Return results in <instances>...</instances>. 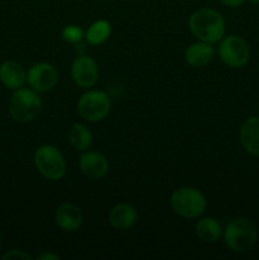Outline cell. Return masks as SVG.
Returning <instances> with one entry per match:
<instances>
[{"label": "cell", "instance_id": "cell-1", "mask_svg": "<svg viewBox=\"0 0 259 260\" xmlns=\"http://www.w3.org/2000/svg\"><path fill=\"white\" fill-rule=\"evenodd\" d=\"M188 25L196 38L211 45L220 42L225 35V19L221 13L211 8L196 10L190 15Z\"/></svg>", "mask_w": 259, "mask_h": 260}, {"label": "cell", "instance_id": "cell-2", "mask_svg": "<svg viewBox=\"0 0 259 260\" xmlns=\"http://www.w3.org/2000/svg\"><path fill=\"white\" fill-rule=\"evenodd\" d=\"M42 109V99L38 91L32 88H22L13 90L9 98L8 111L14 121L20 123H28L38 117Z\"/></svg>", "mask_w": 259, "mask_h": 260}, {"label": "cell", "instance_id": "cell-3", "mask_svg": "<svg viewBox=\"0 0 259 260\" xmlns=\"http://www.w3.org/2000/svg\"><path fill=\"white\" fill-rule=\"evenodd\" d=\"M222 236L229 249L236 253H245L255 245L258 234L251 221L245 217H236L226 225Z\"/></svg>", "mask_w": 259, "mask_h": 260}, {"label": "cell", "instance_id": "cell-4", "mask_svg": "<svg viewBox=\"0 0 259 260\" xmlns=\"http://www.w3.org/2000/svg\"><path fill=\"white\" fill-rule=\"evenodd\" d=\"M170 206L180 217L196 218L206 211L207 200L205 194L196 188L182 187L172 193Z\"/></svg>", "mask_w": 259, "mask_h": 260}, {"label": "cell", "instance_id": "cell-5", "mask_svg": "<svg viewBox=\"0 0 259 260\" xmlns=\"http://www.w3.org/2000/svg\"><path fill=\"white\" fill-rule=\"evenodd\" d=\"M36 168L48 180H60L66 173V161L60 150L53 145H42L33 156Z\"/></svg>", "mask_w": 259, "mask_h": 260}, {"label": "cell", "instance_id": "cell-6", "mask_svg": "<svg viewBox=\"0 0 259 260\" xmlns=\"http://www.w3.org/2000/svg\"><path fill=\"white\" fill-rule=\"evenodd\" d=\"M218 56L226 66L233 69L245 65L250 57V48L248 42L240 36L231 35L223 37L218 46Z\"/></svg>", "mask_w": 259, "mask_h": 260}, {"label": "cell", "instance_id": "cell-7", "mask_svg": "<svg viewBox=\"0 0 259 260\" xmlns=\"http://www.w3.org/2000/svg\"><path fill=\"white\" fill-rule=\"evenodd\" d=\"M111 109V101L102 90H89L78 102V113L89 122H98L106 118Z\"/></svg>", "mask_w": 259, "mask_h": 260}, {"label": "cell", "instance_id": "cell-8", "mask_svg": "<svg viewBox=\"0 0 259 260\" xmlns=\"http://www.w3.org/2000/svg\"><path fill=\"white\" fill-rule=\"evenodd\" d=\"M27 83L33 90L38 93H46L52 90L57 85L58 73L55 66L51 63H35L27 71Z\"/></svg>", "mask_w": 259, "mask_h": 260}, {"label": "cell", "instance_id": "cell-9", "mask_svg": "<svg viewBox=\"0 0 259 260\" xmlns=\"http://www.w3.org/2000/svg\"><path fill=\"white\" fill-rule=\"evenodd\" d=\"M71 78L80 88L89 89L95 85L99 79V68L95 60L88 55L78 56L71 65Z\"/></svg>", "mask_w": 259, "mask_h": 260}, {"label": "cell", "instance_id": "cell-10", "mask_svg": "<svg viewBox=\"0 0 259 260\" xmlns=\"http://www.w3.org/2000/svg\"><path fill=\"white\" fill-rule=\"evenodd\" d=\"M79 168L89 179H101L108 172V161L101 152L86 151L79 159Z\"/></svg>", "mask_w": 259, "mask_h": 260}, {"label": "cell", "instance_id": "cell-11", "mask_svg": "<svg viewBox=\"0 0 259 260\" xmlns=\"http://www.w3.org/2000/svg\"><path fill=\"white\" fill-rule=\"evenodd\" d=\"M0 81L10 90L19 89L27 83V71L18 61L7 60L0 65Z\"/></svg>", "mask_w": 259, "mask_h": 260}, {"label": "cell", "instance_id": "cell-12", "mask_svg": "<svg viewBox=\"0 0 259 260\" xmlns=\"http://www.w3.org/2000/svg\"><path fill=\"white\" fill-rule=\"evenodd\" d=\"M55 222L61 230L73 233L80 229L83 223V213L78 206L73 203H63L56 210Z\"/></svg>", "mask_w": 259, "mask_h": 260}, {"label": "cell", "instance_id": "cell-13", "mask_svg": "<svg viewBox=\"0 0 259 260\" xmlns=\"http://www.w3.org/2000/svg\"><path fill=\"white\" fill-rule=\"evenodd\" d=\"M240 142L244 149L254 156H259V117L251 116L244 121L240 128Z\"/></svg>", "mask_w": 259, "mask_h": 260}, {"label": "cell", "instance_id": "cell-14", "mask_svg": "<svg viewBox=\"0 0 259 260\" xmlns=\"http://www.w3.org/2000/svg\"><path fill=\"white\" fill-rule=\"evenodd\" d=\"M108 221L117 230H127L137 221V211L128 203H118L108 213Z\"/></svg>", "mask_w": 259, "mask_h": 260}, {"label": "cell", "instance_id": "cell-15", "mask_svg": "<svg viewBox=\"0 0 259 260\" xmlns=\"http://www.w3.org/2000/svg\"><path fill=\"white\" fill-rule=\"evenodd\" d=\"M213 55H215V50L212 45L200 41V42H195L188 46L184 57L188 65L200 69L207 66L212 61Z\"/></svg>", "mask_w": 259, "mask_h": 260}, {"label": "cell", "instance_id": "cell-16", "mask_svg": "<svg viewBox=\"0 0 259 260\" xmlns=\"http://www.w3.org/2000/svg\"><path fill=\"white\" fill-rule=\"evenodd\" d=\"M196 235L205 243H216L222 236L223 229L218 220L213 217H203L196 223Z\"/></svg>", "mask_w": 259, "mask_h": 260}, {"label": "cell", "instance_id": "cell-17", "mask_svg": "<svg viewBox=\"0 0 259 260\" xmlns=\"http://www.w3.org/2000/svg\"><path fill=\"white\" fill-rule=\"evenodd\" d=\"M68 140L71 146L78 151H85L90 147L91 141H93V135L90 129L81 123H74L69 128Z\"/></svg>", "mask_w": 259, "mask_h": 260}, {"label": "cell", "instance_id": "cell-18", "mask_svg": "<svg viewBox=\"0 0 259 260\" xmlns=\"http://www.w3.org/2000/svg\"><path fill=\"white\" fill-rule=\"evenodd\" d=\"M111 32L112 28L108 20L99 19L89 25L84 37H85V40L88 41L90 45L99 46L108 40L109 36H111Z\"/></svg>", "mask_w": 259, "mask_h": 260}, {"label": "cell", "instance_id": "cell-19", "mask_svg": "<svg viewBox=\"0 0 259 260\" xmlns=\"http://www.w3.org/2000/svg\"><path fill=\"white\" fill-rule=\"evenodd\" d=\"M84 30L81 29L79 25L70 24L66 25L65 28L61 32V36H62V40L68 43H79L84 38Z\"/></svg>", "mask_w": 259, "mask_h": 260}, {"label": "cell", "instance_id": "cell-20", "mask_svg": "<svg viewBox=\"0 0 259 260\" xmlns=\"http://www.w3.org/2000/svg\"><path fill=\"white\" fill-rule=\"evenodd\" d=\"M3 260H30V255H28L25 251L19 250V249H12L8 250L4 255L2 256Z\"/></svg>", "mask_w": 259, "mask_h": 260}, {"label": "cell", "instance_id": "cell-21", "mask_svg": "<svg viewBox=\"0 0 259 260\" xmlns=\"http://www.w3.org/2000/svg\"><path fill=\"white\" fill-rule=\"evenodd\" d=\"M221 4L226 5V7H230V8H238L241 7L246 0H218Z\"/></svg>", "mask_w": 259, "mask_h": 260}, {"label": "cell", "instance_id": "cell-22", "mask_svg": "<svg viewBox=\"0 0 259 260\" xmlns=\"http://www.w3.org/2000/svg\"><path fill=\"white\" fill-rule=\"evenodd\" d=\"M37 260H60V255L52 253H43L37 256Z\"/></svg>", "mask_w": 259, "mask_h": 260}, {"label": "cell", "instance_id": "cell-23", "mask_svg": "<svg viewBox=\"0 0 259 260\" xmlns=\"http://www.w3.org/2000/svg\"><path fill=\"white\" fill-rule=\"evenodd\" d=\"M249 3H251V4H259V0H248Z\"/></svg>", "mask_w": 259, "mask_h": 260}, {"label": "cell", "instance_id": "cell-24", "mask_svg": "<svg viewBox=\"0 0 259 260\" xmlns=\"http://www.w3.org/2000/svg\"><path fill=\"white\" fill-rule=\"evenodd\" d=\"M2 245H3V238L2 235H0V249H2Z\"/></svg>", "mask_w": 259, "mask_h": 260}]
</instances>
